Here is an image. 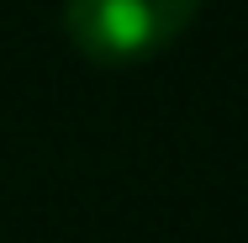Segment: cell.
<instances>
[{
    "instance_id": "cell-1",
    "label": "cell",
    "mask_w": 248,
    "mask_h": 243,
    "mask_svg": "<svg viewBox=\"0 0 248 243\" xmlns=\"http://www.w3.org/2000/svg\"><path fill=\"white\" fill-rule=\"evenodd\" d=\"M196 16L201 0H63V37L95 69H132L180 43Z\"/></svg>"
}]
</instances>
